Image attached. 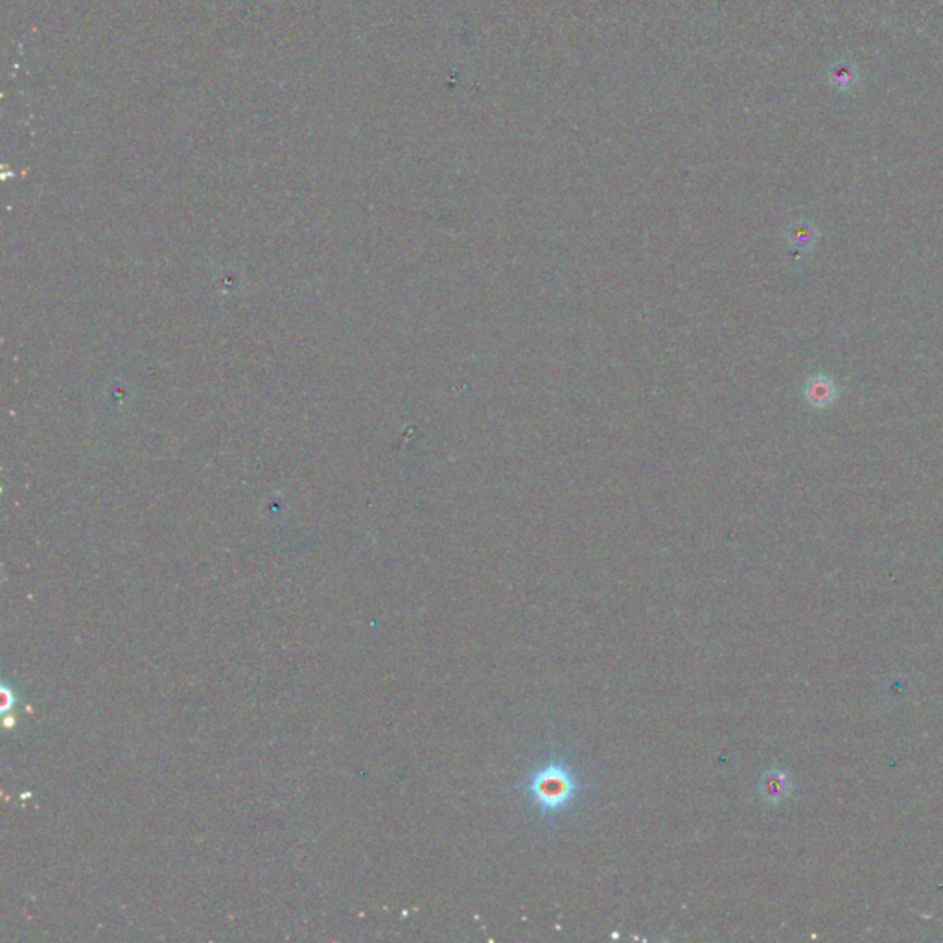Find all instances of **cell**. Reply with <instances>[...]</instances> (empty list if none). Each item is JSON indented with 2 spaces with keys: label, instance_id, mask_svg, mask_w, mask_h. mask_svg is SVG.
Instances as JSON below:
<instances>
[{
  "label": "cell",
  "instance_id": "6da1fadb",
  "mask_svg": "<svg viewBox=\"0 0 943 943\" xmlns=\"http://www.w3.org/2000/svg\"><path fill=\"white\" fill-rule=\"evenodd\" d=\"M518 790L525 794L542 820L555 824L578 803L587 785L566 755L555 753L542 765L534 767Z\"/></svg>",
  "mask_w": 943,
  "mask_h": 943
},
{
  "label": "cell",
  "instance_id": "7a4b0ae2",
  "mask_svg": "<svg viewBox=\"0 0 943 943\" xmlns=\"http://www.w3.org/2000/svg\"><path fill=\"white\" fill-rule=\"evenodd\" d=\"M803 398L815 410H826L837 402L838 398V385L831 376L817 374L811 376L805 382L803 387Z\"/></svg>",
  "mask_w": 943,
  "mask_h": 943
},
{
  "label": "cell",
  "instance_id": "3957f363",
  "mask_svg": "<svg viewBox=\"0 0 943 943\" xmlns=\"http://www.w3.org/2000/svg\"><path fill=\"white\" fill-rule=\"evenodd\" d=\"M789 240H790L798 249H805V251H807V249H811V247L817 244V240H818V231H817L813 226H809V223H807V221H801V223H798V226H794V227L790 229Z\"/></svg>",
  "mask_w": 943,
  "mask_h": 943
},
{
  "label": "cell",
  "instance_id": "277c9868",
  "mask_svg": "<svg viewBox=\"0 0 943 943\" xmlns=\"http://www.w3.org/2000/svg\"><path fill=\"white\" fill-rule=\"evenodd\" d=\"M785 787H787V781H785V776L781 772H769L765 778H763V783H761V789H763V794H765L767 800L771 801H778L785 796Z\"/></svg>",
  "mask_w": 943,
  "mask_h": 943
}]
</instances>
